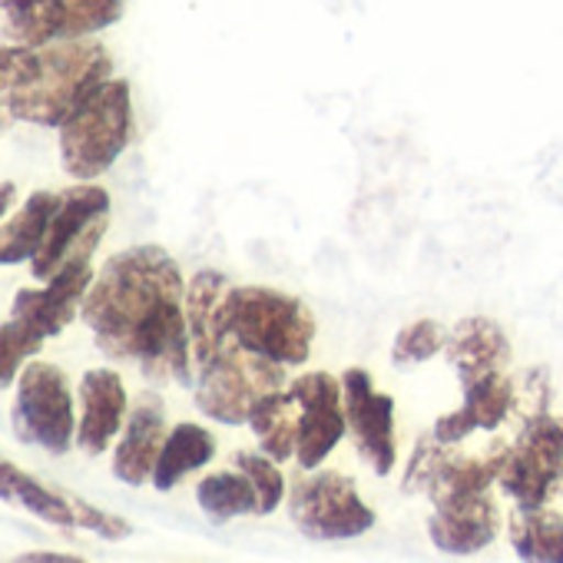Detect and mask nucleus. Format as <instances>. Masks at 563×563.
Segmentation results:
<instances>
[{"label":"nucleus","mask_w":563,"mask_h":563,"mask_svg":"<svg viewBox=\"0 0 563 563\" xmlns=\"http://www.w3.org/2000/svg\"><path fill=\"white\" fill-rule=\"evenodd\" d=\"M80 316L107 358L136 365L156 385H196L186 278L163 245L117 252L93 278Z\"/></svg>","instance_id":"f257e3e1"},{"label":"nucleus","mask_w":563,"mask_h":563,"mask_svg":"<svg viewBox=\"0 0 563 563\" xmlns=\"http://www.w3.org/2000/svg\"><path fill=\"white\" fill-rule=\"evenodd\" d=\"M113 77V60L103 44L54 41L24 47L21 67L4 90L11 117L37 126H60L67 113L103 80Z\"/></svg>","instance_id":"f03ea898"},{"label":"nucleus","mask_w":563,"mask_h":563,"mask_svg":"<svg viewBox=\"0 0 563 563\" xmlns=\"http://www.w3.org/2000/svg\"><path fill=\"white\" fill-rule=\"evenodd\" d=\"M225 335L262 358L299 368L312 358L319 322L299 296L268 286H232L225 299Z\"/></svg>","instance_id":"7ed1b4c3"},{"label":"nucleus","mask_w":563,"mask_h":563,"mask_svg":"<svg viewBox=\"0 0 563 563\" xmlns=\"http://www.w3.org/2000/svg\"><path fill=\"white\" fill-rule=\"evenodd\" d=\"M133 97L126 80H103L60 123V163L77 179L103 176L130 146Z\"/></svg>","instance_id":"20e7f679"},{"label":"nucleus","mask_w":563,"mask_h":563,"mask_svg":"<svg viewBox=\"0 0 563 563\" xmlns=\"http://www.w3.org/2000/svg\"><path fill=\"white\" fill-rule=\"evenodd\" d=\"M289 385V368L262 358L239 342H225L206 365L196 368V408L229 428L249 424L252 408Z\"/></svg>","instance_id":"39448f33"},{"label":"nucleus","mask_w":563,"mask_h":563,"mask_svg":"<svg viewBox=\"0 0 563 563\" xmlns=\"http://www.w3.org/2000/svg\"><path fill=\"white\" fill-rule=\"evenodd\" d=\"M286 510L296 530L319 543L355 540L368 533L378 514L358 494L355 477L342 471H302L286 494Z\"/></svg>","instance_id":"423d86ee"},{"label":"nucleus","mask_w":563,"mask_h":563,"mask_svg":"<svg viewBox=\"0 0 563 563\" xmlns=\"http://www.w3.org/2000/svg\"><path fill=\"white\" fill-rule=\"evenodd\" d=\"M563 477V415L523 421L510 441L497 438V487L517 507L550 504Z\"/></svg>","instance_id":"0eeeda50"},{"label":"nucleus","mask_w":563,"mask_h":563,"mask_svg":"<svg viewBox=\"0 0 563 563\" xmlns=\"http://www.w3.org/2000/svg\"><path fill=\"white\" fill-rule=\"evenodd\" d=\"M14 434L24 444L64 454L74 444V395L67 375L51 362H31L18 385L14 401Z\"/></svg>","instance_id":"6e6552de"},{"label":"nucleus","mask_w":563,"mask_h":563,"mask_svg":"<svg viewBox=\"0 0 563 563\" xmlns=\"http://www.w3.org/2000/svg\"><path fill=\"white\" fill-rule=\"evenodd\" d=\"M107 219H110V192L103 186L84 183L60 192L44 245L31 258L34 278L51 282L70 258H90L107 232Z\"/></svg>","instance_id":"1a4fd4ad"},{"label":"nucleus","mask_w":563,"mask_h":563,"mask_svg":"<svg viewBox=\"0 0 563 563\" xmlns=\"http://www.w3.org/2000/svg\"><path fill=\"white\" fill-rule=\"evenodd\" d=\"M289 391L299 401L296 464L302 471H316L335 454V448L349 434L342 375L335 378L332 372H306L289 382Z\"/></svg>","instance_id":"9d476101"},{"label":"nucleus","mask_w":563,"mask_h":563,"mask_svg":"<svg viewBox=\"0 0 563 563\" xmlns=\"http://www.w3.org/2000/svg\"><path fill=\"white\" fill-rule=\"evenodd\" d=\"M345 418L358 457L378 474L388 477L398 467V438H395V398L375 388L368 368H345Z\"/></svg>","instance_id":"9b49d317"},{"label":"nucleus","mask_w":563,"mask_h":563,"mask_svg":"<svg viewBox=\"0 0 563 563\" xmlns=\"http://www.w3.org/2000/svg\"><path fill=\"white\" fill-rule=\"evenodd\" d=\"M93 286L90 258H70L51 282L47 289H24L14 299V316L24 329L37 339H57L84 309V299Z\"/></svg>","instance_id":"f8f14e48"},{"label":"nucleus","mask_w":563,"mask_h":563,"mask_svg":"<svg viewBox=\"0 0 563 563\" xmlns=\"http://www.w3.org/2000/svg\"><path fill=\"white\" fill-rule=\"evenodd\" d=\"M461 408L444 411L431 431L444 448H457L474 431H497L504 421H510L514 411V375L510 372H490L471 382H461Z\"/></svg>","instance_id":"ddd939ff"},{"label":"nucleus","mask_w":563,"mask_h":563,"mask_svg":"<svg viewBox=\"0 0 563 563\" xmlns=\"http://www.w3.org/2000/svg\"><path fill=\"white\" fill-rule=\"evenodd\" d=\"M504 527L500 504L487 494L454 500L444 507H434L428 517V537L438 553L444 556H474L487 550Z\"/></svg>","instance_id":"4468645a"},{"label":"nucleus","mask_w":563,"mask_h":563,"mask_svg":"<svg viewBox=\"0 0 563 563\" xmlns=\"http://www.w3.org/2000/svg\"><path fill=\"white\" fill-rule=\"evenodd\" d=\"M166 408L163 398L156 391L140 395L136 408L126 415L123 424V438L117 441V454H113V477L140 487L146 481H153V467L159 461V451L166 444Z\"/></svg>","instance_id":"2eb2a0df"},{"label":"nucleus","mask_w":563,"mask_h":563,"mask_svg":"<svg viewBox=\"0 0 563 563\" xmlns=\"http://www.w3.org/2000/svg\"><path fill=\"white\" fill-rule=\"evenodd\" d=\"M444 358L457 382H471L490 372H510L514 349L504 325L490 316H464L448 329Z\"/></svg>","instance_id":"dca6fc26"},{"label":"nucleus","mask_w":563,"mask_h":563,"mask_svg":"<svg viewBox=\"0 0 563 563\" xmlns=\"http://www.w3.org/2000/svg\"><path fill=\"white\" fill-rule=\"evenodd\" d=\"M80 401H84V415L77 428V444L97 457L117 441V434L123 431V418L130 415L123 378L110 368L87 372L80 382Z\"/></svg>","instance_id":"f3484780"},{"label":"nucleus","mask_w":563,"mask_h":563,"mask_svg":"<svg viewBox=\"0 0 563 563\" xmlns=\"http://www.w3.org/2000/svg\"><path fill=\"white\" fill-rule=\"evenodd\" d=\"M232 282L216 268H199L186 282V325L196 368L206 365L225 342V299Z\"/></svg>","instance_id":"a211bd4d"},{"label":"nucleus","mask_w":563,"mask_h":563,"mask_svg":"<svg viewBox=\"0 0 563 563\" xmlns=\"http://www.w3.org/2000/svg\"><path fill=\"white\" fill-rule=\"evenodd\" d=\"M490 487H497V438L487 444L484 454H451V448H448L444 457L438 461L424 494H428L431 507H444L454 500L487 494Z\"/></svg>","instance_id":"6ab92c4d"},{"label":"nucleus","mask_w":563,"mask_h":563,"mask_svg":"<svg viewBox=\"0 0 563 563\" xmlns=\"http://www.w3.org/2000/svg\"><path fill=\"white\" fill-rule=\"evenodd\" d=\"M0 37L21 47L67 41V0H0Z\"/></svg>","instance_id":"aec40b11"},{"label":"nucleus","mask_w":563,"mask_h":563,"mask_svg":"<svg viewBox=\"0 0 563 563\" xmlns=\"http://www.w3.org/2000/svg\"><path fill=\"white\" fill-rule=\"evenodd\" d=\"M507 540L527 563H563V514L547 504L517 507L507 517Z\"/></svg>","instance_id":"412c9836"},{"label":"nucleus","mask_w":563,"mask_h":563,"mask_svg":"<svg viewBox=\"0 0 563 563\" xmlns=\"http://www.w3.org/2000/svg\"><path fill=\"white\" fill-rule=\"evenodd\" d=\"M249 428H252V434L258 441V451H265L278 464L296 461V448H299V401L292 398L289 385L282 388V391L265 395L252 408Z\"/></svg>","instance_id":"4be33fe9"},{"label":"nucleus","mask_w":563,"mask_h":563,"mask_svg":"<svg viewBox=\"0 0 563 563\" xmlns=\"http://www.w3.org/2000/svg\"><path fill=\"white\" fill-rule=\"evenodd\" d=\"M212 457H216V438L202 424L183 421L166 434V444L153 467V487L173 490L179 481H186L192 471L206 467Z\"/></svg>","instance_id":"5701e85b"},{"label":"nucleus","mask_w":563,"mask_h":563,"mask_svg":"<svg viewBox=\"0 0 563 563\" xmlns=\"http://www.w3.org/2000/svg\"><path fill=\"white\" fill-rule=\"evenodd\" d=\"M196 504L212 523H229L235 517H262L258 490L249 481V474H242L235 464L206 474L196 487Z\"/></svg>","instance_id":"b1692460"},{"label":"nucleus","mask_w":563,"mask_h":563,"mask_svg":"<svg viewBox=\"0 0 563 563\" xmlns=\"http://www.w3.org/2000/svg\"><path fill=\"white\" fill-rule=\"evenodd\" d=\"M57 202H60V196H54V192H34L18 209L14 219L0 225V265H14V262L34 258L41 252Z\"/></svg>","instance_id":"393cba45"},{"label":"nucleus","mask_w":563,"mask_h":563,"mask_svg":"<svg viewBox=\"0 0 563 563\" xmlns=\"http://www.w3.org/2000/svg\"><path fill=\"white\" fill-rule=\"evenodd\" d=\"M232 464L249 474V481L255 484L258 490V504H262V517L275 514L282 504H286V494H289V481L282 474L278 461L268 457L265 451H235L232 454Z\"/></svg>","instance_id":"a878e982"},{"label":"nucleus","mask_w":563,"mask_h":563,"mask_svg":"<svg viewBox=\"0 0 563 563\" xmlns=\"http://www.w3.org/2000/svg\"><path fill=\"white\" fill-rule=\"evenodd\" d=\"M444 342H448V329L434 319H418L411 325H405L395 342H391V362L398 368H415L424 365L434 355H444Z\"/></svg>","instance_id":"bb28decb"},{"label":"nucleus","mask_w":563,"mask_h":563,"mask_svg":"<svg viewBox=\"0 0 563 563\" xmlns=\"http://www.w3.org/2000/svg\"><path fill=\"white\" fill-rule=\"evenodd\" d=\"M550 401H553L550 368H543V365L523 368L514 378V411H510V421L520 428L523 421H533V418L547 415L550 411Z\"/></svg>","instance_id":"cd10ccee"},{"label":"nucleus","mask_w":563,"mask_h":563,"mask_svg":"<svg viewBox=\"0 0 563 563\" xmlns=\"http://www.w3.org/2000/svg\"><path fill=\"white\" fill-rule=\"evenodd\" d=\"M123 0H67V41L90 37L123 18Z\"/></svg>","instance_id":"c85d7f7f"},{"label":"nucleus","mask_w":563,"mask_h":563,"mask_svg":"<svg viewBox=\"0 0 563 563\" xmlns=\"http://www.w3.org/2000/svg\"><path fill=\"white\" fill-rule=\"evenodd\" d=\"M44 339H37L31 329H24L18 319L0 325V391L11 388L18 378V368L41 352Z\"/></svg>","instance_id":"c756f323"},{"label":"nucleus","mask_w":563,"mask_h":563,"mask_svg":"<svg viewBox=\"0 0 563 563\" xmlns=\"http://www.w3.org/2000/svg\"><path fill=\"white\" fill-rule=\"evenodd\" d=\"M444 451H448V448L434 438V431L421 434V438L415 441L411 454H408L405 471H401V490H405V494H424V490H428V481H431V474H434V467H438V461L444 457Z\"/></svg>","instance_id":"7c9ffc66"},{"label":"nucleus","mask_w":563,"mask_h":563,"mask_svg":"<svg viewBox=\"0 0 563 563\" xmlns=\"http://www.w3.org/2000/svg\"><path fill=\"white\" fill-rule=\"evenodd\" d=\"M21 563H77V553H51V550H34V553H21Z\"/></svg>","instance_id":"2f4dec72"},{"label":"nucleus","mask_w":563,"mask_h":563,"mask_svg":"<svg viewBox=\"0 0 563 563\" xmlns=\"http://www.w3.org/2000/svg\"><path fill=\"white\" fill-rule=\"evenodd\" d=\"M14 196H18V186L14 183H0V219H4V212L11 209Z\"/></svg>","instance_id":"473e14b6"},{"label":"nucleus","mask_w":563,"mask_h":563,"mask_svg":"<svg viewBox=\"0 0 563 563\" xmlns=\"http://www.w3.org/2000/svg\"><path fill=\"white\" fill-rule=\"evenodd\" d=\"M556 497H563V477H560V484H556Z\"/></svg>","instance_id":"72a5a7b5"}]
</instances>
